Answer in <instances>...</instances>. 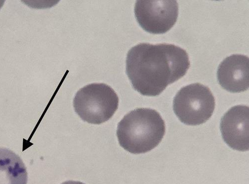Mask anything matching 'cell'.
Instances as JSON below:
<instances>
[{
  "label": "cell",
  "instance_id": "6",
  "mask_svg": "<svg viewBox=\"0 0 249 184\" xmlns=\"http://www.w3.org/2000/svg\"><path fill=\"white\" fill-rule=\"evenodd\" d=\"M249 107L234 106L222 117L220 131L223 140L231 149L240 151H248Z\"/></svg>",
  "mask_w": 249,
  "mask_h": 184
},
{
  "label": "cell",
  "instance_id": "4",
  "mask_svg": "<svg viewBox=\"0 0 249 184\" xmlns=\"http://www.w3.org/2000/svg\"><path fill=\"white\" fill-rule=\"evenodd\" d=\"M215 107L214 96L209 87L194 84L182 88L173 101L174 112L182 123L197 126L213 116Z\"/></svg>",
  "mask_w": 249,
  "mask_h": 184
},
{
  "label": "cell",
  "instance_id": "3",
  "mask_svg": "<svg viewBox=\"0 0 249 184\" xmlns=\"http://www.w3.org/2000/svg\"><path fill=\"white\" fill-rule=\"evenodd\" d=\"M119 101L118 95L110 86L104 84H93L76 93L73 107L83 120L100 125L113 117L118 108Z\"/></svg>",
  "mask_w": 249,
  "mask_h": 184
},
{
  "label": "cell",
  "instance_id": "1",
  "mask_svg": "<svg viewBox=\"0 0 249 184\" xmlns=\"http://www.w3.org/2000/svg\"><path fill=\"white\" fill-rule=\"evenodd\" d=\"M190 67L188 53L172 44L142 43L131 49L127 55V75L133 88L143 96L160 95Z\"/></svg>",
  "mask_w": 249,
  "mask_h": 184
},
{
  "label": "cell",
  "instance_id": "8",
  "mask_svg": "<svg viewBox=\"0 0 249 184\" xmlns=\"http://www.w3.org/2000/svg\"><path fill=\"white\" fill-rule=\"evenodd\" d=\"M28 173L21 158L12 151L0 148V184H27Z\"/></svg>",
  "mask_w": 249,
  "mask_h": 184
},
{
  "label": "cell",
  "instance_id": "2",
  "mask_svg": "<svg viewBox=\"0 0 249 184\" xmlns=\"http://www.w3.org/2000/svg\"><path fill=\"white\" fill-rule=\"evenodd\" d=\"M165 133L164 120L156 110H134L118 124L117 135L121 147L133 154L149 152L160 143Z\"/></svg>",
  "mask_w": 249,
  "mask_h": 184
},
{
  "label": "cell",
  "instance_id": "9",
  "mask_svg": "<svg viewBox=\"0 0 249 184\" xmlns=\"http://www.w3.org/2000/svg\"><path fill=\"white\" fill-rule=\"evenodd\" d=\"M61 184H85L80 182L78 181H69L64 182Z\"/></svg>",
  "mask_w": 249,
  "mask_h": 184
},
{
  "label": "cell",
  "instance_id": "5",
  "mask_svg": "<svg viewBox=\"0 0 249 184\" xmlns=\"http://www.w3.org/2000/svg\"><path fill=\"white\" fill-rule=\"evenodd\" d=\"M137 22L145 31L163 34L176 24L178 16L177 1H137L135 6Z\"/></svg>",
  "mask_w": 249,
  "mask_h": 184
},
{
  "label": "cell",
  "instance_id": "7",
  "mask_svg": "<svg viewBox=\"0 0 249 184\" xmlns=\"http://www.w3.org/2000/svg\"><path fill=\"white\" fill-rule=\"evenodd\" d=\"M217 79L220 86L231 93H241L249 87V58L241 54L226 58L219 65Z\"/></svg>",
  "mask_w": 249,
  "mask_h": 184
}]
</instances>
